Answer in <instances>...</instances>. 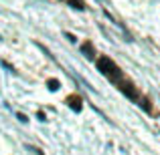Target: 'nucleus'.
<instances>
[{"mask_svg": "<svg viewBox=\"0 0 160 155\" xmlns=\"http://www.w3.org/2000/svg\"><path fill=\"white\" fill-rule=\"evenodd\" d=\"M32 151H37V155H43V153H41V151H39V149H32Z\"/></svg>", "mask_w": 160, "mask_h": 155, "instance_id": "nucleus-9", "label": "nucleus"}, {"mask_svg": "<svg viewBox=\"0 0 160 155\" xmlns=\"http://www.w3.org/2000/svg\"><path fill=\"white\" fill-rule=\"evenodd\" d=\"M67 103H69V107L73 109V111H81V99H79V97L71 95V97L67 99Z\"/></svg>", "mask_w": 160, "mask_h": 155, "instance_id": "nucleus-4", "label": "nucleus"}, {"mask_svg": "<svg viewBox=\"0 0 160 155\" xmlns=\"http://www.w3.org/2000/svg\"><path fill=\"white\" fill-rule=\"evenodd\" d=\"M16 117H18V121H20V123H27V115H22V113H16Z\"/></svg>", "mask_w": 160, "mask_h": 155, "instance_id": "nucleus-8", "label": "nucleus"}, {"mask_svg": "<svg viewBox=\"0 0 160 155\" xmlns=\"http://www.w3.org/2000/svg\"><path fill=\"white\" fill-rule=\"evenodd\" d=\"M138 105H140V107H144V111H152V105H150V101H148V97H140L138 99Z\"/></svg>", "mask_w": 160, "mask_h": 155, "instance_id": "nucleus-6", "label": "nucleus"}, {"mask_svg": "<svg viewBox=\"0 0 160 155\" xmlns=\"http://www.w3.org/2000/svg\"><path fill=\"white\" fill-rule=\"evenodd\" d=\"M81 52L85 54L87 58H93V57H95V48H93V44H91L89 40H85V43L81 44Z\"/></svg>", "mask_w": 160, "mask_h": 155, "instance_id": "nucleus-3", "label": "nucleus"}, {"mask_svg": "<svg viewBox=\"0 0 160 155\" xmlns=\"http://www.w3.org/2000/svg\"><path fill=\"white\" fill-rule=\"evenodd\" d=\"M47 87H49V91H57L59 89V81H57V79H49Z\"/></svg>", "mask_w": 160, "mask_h": 155, "instance_id": "nucleus-7", "label": "nucleus"}, {"mask_svg": "<svg viewBox=\"0 0 160 155\" xmlns=\"http://www.w3.org/2000/svg\"><path fill=\"white\" fill-rule=\"evenodd\" d=\"M116 87H118V89H120V91H122V93H124L128 99H132V101H138V99L142 97L140 91H138V87L134 85V83L130 81V79H122V81L118 83Z\"/></svg>", "mask_w": 160, "mask_h": 155, "instance_id": "nucleus-2", "label": "nucleus"}, {"mask_svg": "<svg viewBox=\"0 0 160 155\" xmlns=\"http://www.w3.org/2000/svg\"><path fill=\"white\" fill-rule=\"evenodd\" d=\"M98 71H99V73H102L106 79H109V83H113V85H118L122 79H126L124 73H122V69H120V66H118L109 57H99V58H98Z\"/></svg>", "mask_w": 160, "mask_h": 155, "instance_id": "nucleus-1", "label": "nucleus"}, {"mask_svg": "<svg viewBox=\"0 0 160 155\" xmlns=\"http://www.w3.org/2000/svg\"><path fill=\"white\" fill-rule=\"evenodd\" d=\"M63 2H67L69 6H73V8H77V10H85V2L83 0H63Z\"/></svg>", "mask_w": 160, "mask_h": 155, "instance_id": "nucleus-5", "label": "nucleus"}]
</instances>
